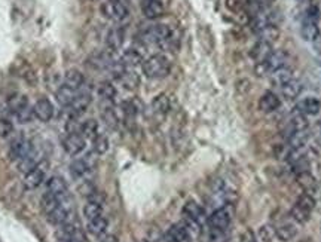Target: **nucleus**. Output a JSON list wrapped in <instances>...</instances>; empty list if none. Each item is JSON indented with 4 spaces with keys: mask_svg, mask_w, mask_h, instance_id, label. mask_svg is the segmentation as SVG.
Segmentation results:
<instances>
[{
    "mask_svg": "<svg viewBox=\"0 0 321 242\" xmlns=\"http://www.w3.org/2000/svg\"><path fill=\"white\" fill-rule=\"evenodd\" d=\"M69 215H70L69 208H67V207L63 204V201H61V202L58 204V207H57L55 210H52L46 217H48V221H49L51 224L60 227V226H63L64 223L69 221Z\"/></svg>",
    "mask_w": 321,
    "mask_h": 242,
    "instance_id": "nucleus-19",
    "label": "nucleus"
},
{
    "mask_svg": "<svg viewBox=\"0 0 321 242\" xmlns=\"http://www.w3.org/2000/svg\"><path fill=\"white\" fill-rule=\"evenodd\" d=\"M257 239H259V242H274V239H275V230L269 224L260 226L257 229Z\"/></svg>",
    "mask_w": 321,
    "mask_h": 242,
    "instance_id": "nucleus-38",
    "label": "nucleus"
},
{
    "mask_svg": "<svg viewBox=\"0 0 321 242\" xmlns=\"http://www.w3.org/2000/svg\"><path fill=\"white\" fill-rule=\"evenodd\" d=\"M107 149H109V140H107V137L98 134L94 138V152L97 155H103V153H106Z\"/></svg>",
    "mask_w": 321,
    "mask_h": 242,
    "instance_id": "nucleus-42",
    "label": "nucleus"
},
{
    "mask_svg": "<svg viewBox=\"0 0 321 242\" xmlns=\"http://www.w3.org/2000/svg\"><path fill=\"white\" fill-rule=\"evenodd\" d=\"M103 242H118V241H116V238H115V236H106Z\"/></svg>",
    "mask_w": 321,
    "mask_h": 242,
    "instance_id": "nucleus-47",
    "label": "nucleus"
},
{
    "mask_svg": "<svg viewBox=\"0 0 321 242\" xmlns=\"http://www.w3.org/2000/svg\"><path fill=\"white\" fill-rule=\"evenodd\" d=\"M167 241L168 242H186L189 239V232H187V227L185 224H173L167 235H165Z\"/></svg>",
    "mask_w": 321,
    "mask_h": 242,
    "instance_id": "nucleus-22",
    "label": "nucleus"
},
{
    "mask_svg": "<svg viewBox=\"0 0 321 242\" xmlns=\"http://www.w3.org/2000/svg\"><path fill=\"white\" fill-rule=\"evenodd\" d=\"M91 101H92V97H91V94L89 92H86V91H82L79 92L78 91V94H76V97H75V100H73V103L69 106V116H70V119H76V117H79L80 114L86 110V108L89 107V104H91Z\"/></svg>",
    "mask_w": 321,
    "mask_h": 242,
    "instance_id": "nucleus-6",
    "label": "nucleus"
},
{
    "mask_svg": "<svg viewBox=\"0 0 321 242\" xmlns=\"http://www.w3.org/2000/svg\"><path fill=\"white\" fill-rule=\"evenodd\" d=\"M141 12L147 20H156L164 15V0H141Z\"/></svg>",
    "mask_w": 321,
    "mask_h": 242,
    "instance_id": "nucleus-10",
    "label": "nucleus"
},
{
    "mask_svg": "<svg viewBox=\"0 0 321 242\" xmlns=\"http://www.w3.org/2000/svg\"><path fill=\"white\" fill-rule=\"evenodd\" d=\"M118 79L124 83L125 88H130V89H133V88H135V86L138 85V78L135 76V73H130V72H127V70H124V72L118 76Z\"/></svg>",
    "mask_w": 321,
    "mask_h": 242,
    "instance_id": "nucleus-41",
    "label": "nucleus"
},
{
    "mask_svg": "<svg viewBox=\"0 0 321 242\" xmlns=\"http://www.w3.org/2000/svg\"><path fill=\"white\" fill-rule=\"evenodd\" d=\"M296 180H297V185L303 189V192H306V193H312L317 189V182H315L314 175L309 171L299 172Z\"/></svg>",
    "mask_w": 321,
    "mask_h": 242,
    "instance_id": "nucleus-27",
    "label": "nucleus"
},
{
    "mask_svg": "<svg viewBox=\"0 0 321 242\" xmlns=\"http://www.w3.org/2000/svg\"><path fill=\"white\" fill-rule=\"evenodd\" d=\"M76 94H78V91H75V89H72V88H69V86H66V85H61V86L57 89L55 97H57V101H58L63 107H69V106L73 103Z\"/></svg>",
    "mask_w": 321,
    "mask_h": 242,
    "instance_id": "nucleus-25",
    "label": "nucleus"
},
{
    "mask_svg": "<svg viewBox=\"0 0 321 242\" xmlns=\"http://www.w3.org/2000/svg\"><path fill=\"white\" fill-rule=\"evenodd\" d=\"M294 79V70L287 64V66H284V67H281V69H278V70H275V72H272L271 75H269V82H271V85L272 86H277V88H281V86H284L286 83H289L290 81H293Z\"/></svg>",
    "mask_w": 321,
    "mask_h": 242,
    "instance_id": "nucleus-11",
    "label": "nucleus"
},
{
    "mask_svg": "<svg viewBox=\"0 0 321 242\" xmlns=\"http://www.w3.org/2000/svg\"><path fill=\"white\" fill-rule=\"evenodd\" d=\"M320 34L318 24L317 21L312 20H302V26H300V36L303 40L306 42H312L317 36Z\"/></svg>",
    "mask_w": 321,
    "mask_h": 242,
    "instance_id": "nucleus-24",
    "label": "nucleus"
},
{
    "mask_svg": "<svg viewBox=\"0 0 321 242\" xmlns=\"http://www.w3.org/2000/svg\"><path fill=\"white\" fill-rule=\"evenodd\" d=\"M318 130H320V134H321V120H320V124H318Z\"/></svg>",
    "mask_w": 321,
    "mask_h": 242,
    "instance_id": "nucleus-49",
    "label": "nucleus"
},
{
    "mask_svg": "<svg viewBox=\"0 0 321 242\" xmlns=\"http://www.w3.org/2000/svg\"><path fill=\"white\" fill-rule=\"evenodd\" d=\"M152 107H153V111L155 113H159V114H167L171 108V100L167 94H159L158 97H155L153 103H152Z\"/></svg>",
    "mask_w": 321,
    "mask_h": 242,
    "instance_id": "nucleus-32",
    "label": "nucleus"
},
{
    "mask_svg": "<svg viewBox=\"0 0 321 242\" xmlns=\"http://www.w3.org/2000/svg\"><path fill=\"white\" fill-rule=\"evenodd\" d=\"M302 91H303V85H302V82H299L297 79H293V81H290L289 83H286L284 86L280 88L281 97L284 100H289V101L296 100L302 94Z\"/></svg>",
    "mask_w": 321,
    "mask_h": 242,
    "instance_id": "nucleus-17",
    "label": "nucleus"
},
{
    "mask_svg": "<svg viewBox=\"0 0 321 242\" xmlns=\"http://www.w3.org/2000/svg\"><path fill=\"white\" fill-rule=\"evenodd\" d=\"M97 92H98V97H100L103 101H106V103L113 101V98L116 97V88H115L110 82H101V83L98 85Z\"/></svg>",
    "mask_w": 321,
    "mask_h": 242,
    "instance_id": "nucleus-34",
    "label": "nucleus"
},
{
    "mask_svg": "<svg viewBox=\"0 0 321 242\" xmlns=\"http://www.w3.org/2000/svg\"><path fill=\"white\" fill-rule=\"evenodd\" d=\"M296 233H297L296 226L290 224V223H284V224H281L275 229V236L278 238V241L281 242H290L296 236Z\"/></svg>",
    "mask_w": 321,
    "mask_h": 242,
    "instance_id": "nucleus-29",
    "label": "nucleus"
},
{
    "mask_svg": "<svg viewBox=\"0 0 321 242\" xmlns=\"http://www.w3.org/2000/svg\"><path fill=\"white\" fill-rule=\"evenodd\" d=\"M14 133V124L9 119H0V138H8Z\"/></svg>",
    "mask_w": 321,
    "mask_h": 242,
    "instance_id": "nucleus-44",
    "label": "nucleus"
},
{
    "mask_svg": "<svg viewBox=\"0 0 321 242\" xmlns=\"http://www.w3.org/2000/svg\"><path fill=\"white\" fill-rule=\"evenodd\" d=\"M8 104H9V108H11L14 113H17L18 110H21L23 107L28 106V104H27V98L24 95H17V97L11 98Z\"/></svg>",
    "mask_w": 321,
    "mask_h": 242,
    "instance_id": "nucleus-43",
    "label": "nucleus"
},
{
    "mask_svg": "<svg viewBox=\"0 0 321 242\" xmlns=\"http://www.w3.org/2000/svg\"><path fill=\"white\" fill-rule=\"evenodd\" d=\"M143 73L149 79H162L167 78L171 72V63L164 55H152L141 64Z\"/></svg>",
    "mask_w": 321,
    "mask_h": 242,
    "instance_id": "nucleus-1",
    "label": "nucleus"
},
{
    "mask_svg": "<svg viewBox=\"0 0 321 242\" xmlns=\"http://www.w3.org/2000/svg\"><path fill=\"white\" fill-rule=\"evenodd\" d=\"M46 192L54 195V196H58V198L63 199V196H66V193H67V183H66V180L63 177H60V175L51 177L48 180V183H46Z\"/></svg>",
    "mask_w": 321,
    "mask_h": 242,
    "instance_id": "nucleus-20",
    "label": "nucleus"
},
{
    "mask_svg": "<svg viewBox=\"0 0 321 242\" xmlns=\"http://www.w3.org/2000/svg\"><path fill=\"white\" fill-rule=\"evenodd\" d=\"M34 117L40 122H49L54 116V106L48 98H40L33 106Z\"/></svg>",
    "mask_w": 321,
    "mask_h": 242,
    "instance_id": "nucleus-12",
    "label": "nucleus"
},
{
    "mask_svg": "<svg viewBox=\"0 0 321 242\" xmlns=\"http://www.w3.org/2000/svg\"><path fill=\"white\" fill-rule=\"evenodd\" d=\"M61 202V198H58V196H54L51 193H45V196L42 198V210H43V213L48 215L52 210H55L57 207H58V204Z\"/></svg>",
    "mask_w": 321,
    "mask_h": 242,
    "instance_id": "nucleus-37",
    "label": "nucleus"
},
{
    "mask_svg": "<svg viewBox=\"0 0 321 242\" xmlns=\"http://www.w3.org/2000/svg\"><path fill=\"white\" fill-rule=\"evenodd\" d=\"M290 217L293 218L296 223L305 224V223H308L309 218H311V211H308V210H305V208H302V207H299V205L294 204L293 208L290 210Z\"/></svg>",
    "mask_w": 321,
    "mask_h": 242,
    "instance_id": "nucleus-35",
    "label": "nucleus"
},
{
    "mask_svg": "<svg viewBox=\"0 0 321 242\" xmlns=\"http://www.w3.org/2000/svg\"><path fill=\"white\" fill-rule=\"evenodd\" d=\"M183 215L186 217L190 223L198 224L204 218V211H202V208L195 201H187L186 204H185V207H183Z\"/></svg>",
    "mask_w": 321,
    "mask_h": 242,
    "instance_id": "nucleus-18",
    "label": "nucleus"
},
{
    "mask_svg": "<svg viewBox=\"0 0 321 242\" xmlns=\"http://www.w3.org/2000/svg\"><path fill=\"white\" fill-rule=\"evenodd\" d=\"M80 135L83 138L94 140L98 135V122L95 119H86L80 124Z\"/></svg>",
    "mask_w": 321,
    "mask_h": 242,
    "instance_id": "nucleus-31",
    "label": "nucleus"
},
{
    "mask_svg": "<svg viewBox=\"0 0 321 242\" xmlns=\"http://www.w3.org/2000/svg\"><path fill=\"white\" fill-rule=\"evenodd\" d=\"M63 147L70 156H76L85 149V138L79 133H69L63 138Z\"/></svg>",
    "mask_w": 321,
    "mask_h": 242,
    "instance_id": "nucleus-7",
    "label": "nucleus"
},
{
    "mask_svg": "<svg viewBox=\"0 0 321 242\" xmlns=\"http://www.w3.org/2000/svg\"><path fill=\"white\" fill-rule=\"evenodd\" d=\"M17 119L21 122V124H28L33 117H34V113H33V108H30L28 106L23 107L21 110H18L17 113Z\"/></svg>",
    "mask_w": 321,
    "mask_h": 242,
    "instance_id": "nucleus-45",
    "label": "nucleus"
},
{
    "mask_svg": "<svg viewBox=\"0 0 321 242\" xmlns=\"http://www.w3.org/2000/svg\"><path fill=\"white\" fill-rule=\"evenodd\" d=\"M289 61V55L286 54L284 51L278 49V51H272V54L268 56L263 63H257L256 64V73L259 76H265V75H271L272 72L287 66Z\"/></svg>",
    "mask_w": 321,
    "mask_h": 242,
    "instance_id": "nucleus-2",
    "label": "nucleus"
},
{
    "mask_svg": "<svg viewBox=\"0 0 321 242\" xmlns=\"http://www.w3.org/2000/svg\"><path fill=\"white\" fill-rule=\"evenodd\" d=\"M308 130V119L305 114L299 113L294 110V113L290 116L289 122H287V135L296 133V131H306Z\"/></svg>",
    "mask_w": 321,
    "mask_h": 242,
    "instance_id": "nucleus-21",
    "label": "nucleus"
},
{
    "mask_svg": "<svg viewBox=\"0 0 321 242\" xmlns=\"http://www.w3.org/2000/svg\"><path fill=\"white\" fill-rule=\"evenodd\" d=\"M100 11L107 20L115 21V23H122L130 15L128 8L122 0H106L100 6Z\"/></svg>",
    "mask_w": 321,
    "mask_h": 242,
    "instance_id": "nucleus-4",
    "label": "nucleus"
},
{
    "mask_svg": "<svg viewBox=\"0 0 321 242\" xmlns=\"http://www.w3.org/2000/svg\"><path fill=\"white\" fill-rule=\"evenodd\" d=\"M299 3H305V5H309V3H312V0H297Z\"/></svg>",
    "mask_w": 321,
    "mask_h": 242,
    "instance_id": "nucleus-48",
    "label": "nucleus"
},
{
    "mask_svg": "<svg viewBox=\"0 0 321 242\" xmlns=\"http://www.w3.org/2000/svg\"><path fill=\"white\" fill-rule=\"evenodd\" d=\"M70 169H72V174L75 177H82V175H85L91 169V166L88 165V162L82 158V159H76V161L73 162L72 166H70Z\"/></svg>",
    "mask_w": 321,
    "mask_h": 242,
    "instance_id": "nucleus-39",
    "label": "nucleus"
},
{
    "mask_svg": "<svg viewBox=\"0 0 321 242\" xmlns=\"http://www.w3.org/2000/svg\"><path fill=\"white\" fill-rule=\"evenodd\" d=\"M280 107H281V98L272 91L263 92L262 97L259 98V110L263 111V113L277 111Z\"/></svg>",
    "mask_w": 321,
    "mask_h": 242,
    "instance_id": "nucleus-14",
    "label": "nucleus"
},
{
    "mask_svg": "<svg viewBox=\"0 0 321 242\" xmlns=\"http://www.w3.org/2000/svg\"><path fill=\"white\" fill-rule=\"evenodd\" d=\"M308 141V133L306 131H296L287 135V143L290 149H303V146Z\"/></svg>",
    "mask_w": 321,
    "mask_h": 242,
    "instance_id": "nucleus-33",
    "label": "nucleus"
},
{
    "mask_svg": "<svg viewBox=\"0 0 321 242\" xmlns=\"http://www.w3.org/2000/svg\"><path fill=\"white\" fill-rule=\"evenodd\" d=\"M312 48H314V51H315V54L320 55L321 56V33L312 40Z\"/></svg>",
    "mask_w": 321,
    "mask_h": 242,
    "instance_id": "nucleus-46",
    "label": "nucleus"
},
{
    "mask_svg": "<svg viewBox=\"0 0 321 242\" xmlns=\"http://www.w3.org/2000/svg\"><path fill=\"white\" fill-rule=\"evenodd\" d=\"M33 150V147H31V143L26 140V138H23V137H20V138H17V140H14L12 143H11V147H9V158H11V161H21L24 156H27L30 152Z\"/></svg>",
    "mask_w": 321,
    "mask_h": 242,
    "instance_id": "nucleus-8",
    "label": "nucleus"
},
{
    "mask_svg": "<svg viewBox=\"0 0 321 242\" xmlns=\"http://www.w3.org/2000/svg\"><path fill=\"white\" fill-rule=\"evenodd\" d=\"M296 205H299V207H302V208H305V210H308V211H314V208H315V205H317V201H315V198L311 195V193H306V192H303L302 195H299L297 196V199H296Z\"/></svg>",
    "mask_w": 321,
    "mask_h": 242,
    "instance_id": "nucleus-36",
    "label": "nucleus"
},
{
    "mask_svg": "<svg viewBox=\"0 0 321 242\" xmlns=\"http://www.w3.org/2000/svg\"><path fill=\"white\" fill-rule=\"evenodd\" d=\"M171 40V30L168 26L155 24L141 33V42L147 45H164Z\"/></svg>",
    "mask_w": 321,
    "mask_h": 242,
    "instance_id": "nucleus-3",
    "label": "nucleus"
},
{
    "mask_svg": "<svg viewBox=\"0 0 321 242\" xmlns=\"http://www.w3.org/2000/svg\"><path fill=\"white\" fill-rule=\"evenodd\" d=\"M107 226H109V221H107L106 217L100 215L97 218H92V220H88V224H86V230L92 235V236H103L106 233Z\"/></svg>",
    "mask_w": 321,
    "mask_h": 242,
    "instance_id": "nucleus-23",
    "label": "nucleus"
},
{
    "mask_svg": "<svg viewBox=\"0 0 321 242\" xmlns=\"http://www.w3.org/2000/svg\"><path fill=\"white\" fill-rule=\"evenodd\" d=\"M46 169H48V163H46V162H39L31 171H28L26 174L24 186H26L27 189H30V190L39 188V186L43 183V180H45Z\"/></svg>",
    "mask_w": 321,
    "mask_h": 242,
    "instance_id": "nucleus-5",
    "label": "nucleus"
},
{
    "mask_svg": "<svg viewBox=\"0 0 321 242\" xmlns=\"http://www.w3.org/2000/svg\"><path fill=\"white\" fill-rule=\"evenodd\" d=\"M296 111L305 114V116H315L318 114L321 110V101L315 97H306V98H302L296 107H294Z\"/></svg>",
    "mask_w": 321,
    "mask_h": 242,
    "instance_id": "nucleus-13",
    "label": "nucleus"
},
{
    "mask_svg": "<svg viewBox=\"0 0 321 242\" xmlns=\"http://www.w3.org/2000/svg\"><path fill=\"white\" fill-rule=\"evenodd\" d=\"M124 39H125V30L119 26L110 28V31L107 33V48L110 51H118L121 49V46L124 45Z\"/></svg>",
    "mask_w": 321,
    "mask_h": 242,
    "instance_id": "nucleus-15",
    "label": "nucleus"
},
{
    "mask_svg": "<svg viewBox=\"0 0 321 242\" xmlns=\"http://www.w3.org/2000/svg\"><path fill=\"white\" fill-rule=\"evenodd\" d=\"M121 64L125 67V69H133V67H137L140 64H143V56L138 51L135 49H128L125 51L122 56H121Z\"/></svg>",
    "mask_w": 321,
    "mask_h": 242,
    "instance_id": "nucleus-28",
    "label": "nucleus"
},
{
    "mask_svg": "<svg viewBox=\"0 0 321 242\" xmlns=\"http://www.w3.org/2000/svg\"><path fill=\"white\" fill-rule=\"evenodd\" d=\"M272 45L269 42H265V40H259L251 49H250V56L257 63H263L269 55L272 54Z\"/></svg>",
    "mask_w": 321,
    "mask_h": 242,
    "instance_id": "nucleus-16",
    "label": "nucleus"
},
{
    "mask_svg": "<svg viewBox=\"0 0 321 242\" xmlns=\"http://www.w3.org/2000/svg\"><path fill=\"white\" fill-rule=\"evenodd\" d=\"M83 83H85L83 75L80 73L79 70L72 69V70H69V72L66 73V76H64V83H63V85H66V86H69V88H72V89H75V91H79L80 88L83 86Z\"/></svg>",
    "mask_w": 321,
    "mask_h": 242,
    "instance_id": "nucleus-26",
    "label": "nucleus"
},
{
    "mask_svg": "<svg viewBox=\"0 0 321 242\" xmlns=\"http://www.w3.org/2000/svg\"><path fill=\"white\" fill-rule=\"evenodd\" d=\"M210 227L214 232H223L229 227L231 224V213L226 208H219L208 218Z\"/></svg>",
    "mask_w": 321,
    "mask_h": 242,
    "instance_id": "nucleus-9",
    "label": "nucleus"
},
{
    "mask_svg": "<svg viewBox=\"0 0 321 242\" xmlns=\"http://www.w3.org/2000/svg\"><path fill=\"white\" fill-rule=\"evenodd\" d=\"M83 215L86 217V220H92V218H97V217L103 215L101 202L91 198V199L85 204V207H83Z\"/></svg>",
    "mask_w": 321,
    "mask_h": 242,
    "instance_id": "nucleus-30",
    "label": "nucleus"
},
{
    "mask_svg": "<svg viewBox=\"0 0 321 242\" xmlns=\"http://www.w3.org/2000/svg\"><path fill=\"white\" fill-rule=\"evenodd\" d=\"M280 34V30H278V26H268L265 27L257 36H259V40H265V42H272L278 37Z\"/></svg>",
    "mask_w": 321,
    "mask_h": 242,
    "instance_id": "nucleus-40",
    "label": "nucleus"
}]
</instances>
